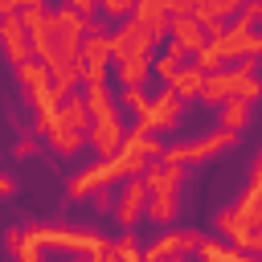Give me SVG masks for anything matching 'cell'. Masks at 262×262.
<instances>
[{
    "label": "cell",
    "instance_id": "obj_2",
    "mask_svg": "<svg viewBox=\"0 0 262 262\" xmlns=\"http://www.w3.org/2000/svg\"><path fill=\"white\" fill-rule=\"evenodd\" d=\"M29 237L37 246L70 250V254H90V258L115 250V237H106L102 229H86V225H29Z\"/></svg>",
    "mask_w": 262,
    "mask_h": 262
},
{
    "label": "cell",
    "instance_id": "obj_29",
    "mask_svg": "<svg viewBox=\"0 0 262 262\" xmlns=\"http://www.w3.org/2000/svg\"><path fill=\"white\" fill-rule=\"evenodd\" d=\"M233 98H242V102H258V98H262V74H250V78H242Z\"/></svg>",
    "mask_w": 262,
    "mask_h": 262
},
{
    "label": "cell",
    "instance_id": "obj_27",
    "mask_svg": "<svg viewBox=\"0 0 262 262\" xmlns=\"http://www.w3.org/2000/svg\"><path fill=\"white\" fill-rule=\"evenodd\" d=\"M98 12L102 20H127L135 12V0H98Z\"/></svg>",
    "mask_w": 262,
    "mask_h": 262
},
{
    "label": "cell",
    "instance_id": "obj_20",
    "mask_svg": "<svg viewBox=\"0 0 262 262\" xmlns=\"http://www.w3.org/2000/svg\"><path fill=\"white\" fill-rule=\"evenodd\" d=\"M82 66H111V33L82 37Z\"/></svg>",
    "mask_w": 262,
    "mask_h": 262
},
{
    "label": "cell",
    "instance_id": "obj_8",
    "mask_svg": "<svg viewBox=\"0 0 262 262\" xmlns=\"http://www.w3.org/2000/svg\"><path fill=\"white\" fill-rule=\"evenodd\" d=\"M0 49H4V57H8V66L16 70V66H25L29 57H33V45H29V33H25V25H20V16L12 12V16H0Z\"/></svg>",
    "mask_w": 262,
    "mask_h": 262
},
{
    "label": "cell",
    "instance_id": "obj_6",
    "mask_svg": "<svg viewBox=\"0 0 262 262\" xmlns=\"http://www.w3.org/2000/svg\"><path fill=\"white\" fill-rule=\"evenodd\" d=\"M184 106H188V102H184V98H180L172 86H164V90L151 98L147 119H139V123H147L156 135H160V131H176V127H180V119H184Z\"/></svg>",
    "mask_w": 262,
    "mask_h": 262
},
{
    "label": "cell",
    "instance_id": "obj_24",
    "mask_svg": "<svg viewBox=\"0 0 262 262\" xmlns=\"http://www.w3.org/2000/svg\"><path fill=\"white\" fill-rule=\"evenodd\" d=\"M119 111H131V115H135V123H139V119H147L151 98L143 94V86H123V94H119Z\"/></svg>",
    "mask_w": 262,
    "mask_h": 262
},
{
    "label": "cell",
    "instance_id": "obj_37",
    "mask_svg": "<svg viewBox=\"0 0 262 262\" xmlns=\"http://www.w3.org/2000/svg\"><path fill=\"white\" fill-rule=\"evenodd\" d=\"M70 262H94V258H90V254H74Z\"/></svg>",
    "mask_w": 262,
    "mask_h": 262
},
{
    "label": "cell",
    "instance_id": "obj_10",
    "mask_svg": "<svg viewBox=\"0 0 262 262\" xmlns=\"http://www.w3.org/2000/svg\"><path fill=\"white\" fill-rule=\"evenodd\" d=\"M237 82H242V78H237L233 70H217V74H205V90H201V102L221 111V106H225V102L237 94Z\"/></svg>",
    "mask_w": 262,
    "mask_h": 262
},
{
    "label": "cell",
    "instance_id": "obj_39",
    "mask_svg": "<svg viewBox=\"0 0 262 262\" xmlns=\"http://www.w3.org/2000/svg\"><path fill=\"white\" fill-rule=\"evenodd\" d=\"M94 262H115V254H98V258H94Z\"/></svg>",
    "mask_w": 262,
    "mask_h": 262
},
{
    "label": "cell",
    "instance_id": "obj_35",
    "mask_svg": "<svg viewBox=\"0 0 262 262\" xmlns=\"http://www.w3.org/2000/svg\"><path fill=\"white\" fill-rule=\"evenodd\" d=\"M250 184H262V147L254 156V168H250Z\"/></svg>",
    "mask_w": 262,
    "mask_h": 262
},
{
    "label": "cell",
    "instance_id": "obj_3",
    "mask_svg": "<svg viewBox=\"0 0 262 262\" xmlns=\"http://www.w3.org/2000/svg\"><path fill=\"white\" fill-rule=\"evenodd\" d=\"M151 33L135 20V16H127V20H119V29L111 33V57L123 66V61H139V57H151Z\"/></svg>",
    "mask_w": 262,
    "mask_h": 262
},
{
    "label": "cell",
    "instance_id": "obj_11",
    "mask_svg": "<svg viewBox=\"0 0 262 262\" xmlns=\"http://www.w3.org/2000/svg\"><path fill=\"white\" fill-rule=\"evenodd\" d=\"M147 33H151V41H168V29H172V16H168V8L160 4V0H135V12H131Z\"/></svg>",
    "mask_w": 262,
    "mask_h": 262
},
{
    "label": "cell",
    "instance_id": "obj_4",
    "mask_svg": "<svg viewBox=\"0 0 262 262\" xmlns=\"http://www.w3.org/2000/svg\"><path fill=\"white\" fill-rule=\"evenodd\" d=\"M205 242L201 229H164L160 237H151L143 246V262H164V258H176V254H196Z\"/></svg>",
    "mask_w": 262,
    "mask_h": 262
},
{
    "label": "cell",
    "instance_id": "obj_22",
    "mask_svg": "<svg viewBox=\"0 0 262 262\" xmlns=\"http://www.w3.org/2000/svg\"><path fill=\"white\" fill-rule=\"evenodd\" d=\"M45 139H49V147H53L57 156H78V151L86 147V131H70V127H53Z\"/></svg>",
    "mask_w": 262,
    "mask_h": 262
},
{
    "label": "cell",
    "instance_id": "obj_7",
    "mask_svg": "<svg viewBox=\"0 0 262 262\" xmlns=\"http://www.w3.org/2000/svg\"><path fill=\"white\" fill-rule=\"evenodd\" d=\"M123 139H127V127H123V115H111V119H94L90 131H86V143L98 151V160H111L123 151Z\"/></svg>",
    "mask_w": 262,
    "mask_h": 262
},
{
    "label": "cell",
    "instance_id": "obj_21",
    "mask_svg": "<svg viewBox=\"0 0 262 262\" xmlns=\"http://www.w3.org/2000/svg\"><path fill=\"white\" fill-rule=\"evenodd\" d=\"M49 20H53V33H70V37H86V20H90V16H82V12H74L70 4H57V8L49 12Z\"/></svg>",
    "mask_w": 262,
    "mask_h": 262
},
{
    "label": "cell",
    "instance_id": "obj_14",
    "mask_svg": "<svg viewBox=\"0 0 262 262\" xmlns=\"http://www.w3.org/2000/svg\"><path fill=\"white\" fill-rule=\"evenodd\" d=\"M143 217H147L151 225L168 229V225L180 217V196H176V192H151V196H147V209H143Z\"/></svg>",
    "mask_w": 262,
    "mask_h": 262
},
{
    "label": "cell",
    "instance_id": "obj_30",
    "mask_svg": "<svg viewBox=\"0 0 262 262\" xmlns=\"http://www.w3.org/2000/svg\"><path fill=\"white\" fill-rule=\"evenodd\" d=\"M192 61H196V66H201L205 74H217V70H225V61L217 57V49H213V45H205V49H201V53H196Z\"/></svg>",
    "mask_w": 262,
    "mask_h": 262
},
{
    "label": "cell",
    "instance_id": "obj_16",
    "mask_svg": "<svg viewBox=\"0 0 262 262\" xmlns=\"http://www.w3.org/2000/svg\"><path fill=\"white\" fill-rule=\"evenodd\" d=\"M49 78H53V90H57V94H74V90L82 86V61L57 57V61H49Z\"/></svg>",
    "mask_w": 262,
    "mask_h": 262
},
{
    "label": "cell",
    "instance_id": "obj_9",
    "mask_svg": "<svg viewBox=\"0 0 262 262\" xmlns=\"http://www.w3.org/2000/svg\"><path fill=\"white\" fill-rule=\"evenodd\" d=\"M168 41H176L180 49H184V57H196L205 45H209V37H205V29L192 20V16H172V29H168Z\"/></svg>",
    "mask_w": 262,
    "mask_h": 262
},
{
    "label": "cell",
    "instance_id": "obj_15",
    "mask_svg": "<svg viewBox=\"0 0 262 262\" xmlns=\"http://www.w3.org/2000/svg\"><path fill=\"white\" fill-rule=\"evenodd\" d=\"M16 82H20L25 98H33V94H41V90H49V86H53L49 66H45V61H37V57H29L25 66H16Z\"/></svg>",
    "mask_w": 262,
    "mask_h": 262
},
{
    "label": "cell",
    "instance_id": "obj_5",
    "mask_svg": "<svg viewBox=\"0 0 262 262\" xmlns=\"http://www.w3.org/2000/svg\"><path fill=\"white\" fill-rule=\"evenodd\" d=\"M147 184H143V176H131V180H123V188H119V201H115V221H119V229L123 233H131L135 229V221L143 217V209H147Z\"/></svg>",
    "mask_w": 262,
    "mask_h": 262
},
{
    "label": "cell",
    "instance_id": "obj_13",
    "mask_svg": "<svg viewBox=\"0 0 262 262\" xmlns=\"http://www.w3.org/2000/svg\"><path fill=\"white\" fill-rule=\"evenodd\" d=\"M57 127H70V131H90V106H86V98H82L78 90L61 98V106H57Z\"/></svg>",
    "mask_w": 262,
    "mask_h": 262
},
{
    "label": "cell",
    "instance_id": "obj_31",
    "mask_svg": "<svg viewBox=\"0 0 262 262\" xmlns=\"http://www.w3.org/2000/svg\"><path fill=\"white\" fill-rule=\"evenodd\" d=\"M115 201H119V196H115L111 188H98V192L90 196V205H94V213H98V217H102V213H115Z\"/></svg>",
    "mask_w": 262,
    "mask_h": 262
},
{
    "label": "cell",
    "instance_id": "obj_32",
    "mask_svg": "<svg viewBox=\"0 0 262 262\" xmlns=\"http://www.w3.org/2000/svg\"><path fill=\"white\" fill-rule=\"evenodd\" d=\"M74 12H82V16H98V0H66Z\"/></svg>",
    "mask_w": 262,
    "mask_h": 262
},
{
    "label": "cell",
    "instance_id": "obj_19",
    "mask_svg": "<svg viewBox=\"0 0 262 262\" xmlns=\"http://www.w3.org/2000/svg\"><path fill=\"white\" fill-rule=\"evenodd\" d=\"M82 98H86V106H90V123H94V119L123 115V111H119V102H115V94H111L106 86H86V90H82Z\"/></svg>",
    "mask_w": 262,
    "mask_h": 262
},
{
    "label": "cell",
    "instance_id": "obj_34",
    "mask_svg": "<svg viewBox=\"0 0 262 262\" xmlns=\"http://www.w3.org/2000/svg\"><path fill=\"white\" fill-rule=\"evenodd\" d=\"M242 12H246V16L254 20V29L262 25V0H246V4H242Z\"/></svg>",
    "mask_w": 262,
    "mask_h": 262
},
{
    "label": "cell",
    "instance_id": "obj_18",
    "mask_svg": "<svg viewBox=\"0 0 262 262\" xmlns=\"http://www.w3.org/2000/svg\"><path fill=\"white\" fill-rule=\"evenodd\" d=\"M250 119H254V102H242V98H229L225 106H221V119H217V127L221 131H246L250 127Z\"/></svg>",
    "mask_w": 262,
    "mask_h": 262
},
{
    "label": "cell",
    "instance_id": "obj_33",
    "mask_svg": "<svg viewBox=\"0 0 262 262\" xmlns=\"http://www.w3.org/2000/svg\"><path fill=\"white\" fill-rule=\"evenodd\" d=\"M12 196H16V180L8 172H0V201H12Z\"/></svg>",
    "mask_w": 262,
    "mask_h": 262
},
{
    "label": "cell",
    "instance_id": "obj_17",
    "mask_svg": "<svg viewBox=\"0 0 262 262\" xmlns=\"http://www.w3.org/2000/svg\"><path fill=\"white\" fill-rule=\"evenodd\" d=\"M168 86H172L184 102H188V98H201V90H205V70H201L196 61H188V66H180V70H176V78H172Z\"/></svg>",
    "mask_w": 262,
    "mask_h": 262
},
{
    "label": "cell",
    "instance_id": "obj_25",
    "mask_svg": "<svg viewBox=\"0 0 262 262\" xmlns=\"http://www.w3.org/2000/svg\"><path fill=\"white\" fill-rule=\"evenodd\" d=\"M111 254H115V262H143V246H139L135 229H131V233H119Z\"/></svg>",
    "mask_w": 262,
    "mask_h": 262
},
{
    "label": "cell",
    "instance_id": "obj_23",
    "mask_svg": "<svg viewBox=\"0 0 262 262\" xmlns=\"http://www.w3.org/2000/svg\"><path fill=\"white\" fill-rule=\"evenodd\" d=\"M196 254H201V262H237L246 250H237V246H229V242H217V237H205Z\"/></svg>",
    "mask_w": 262,
    "mask_h": 262
},
{
    "label": "cell",
    "instance_id": "obj_38",
    "mask_svg": "<svg viewBox=\"0 0 262 262\" xmlns=\"http://www.w3.org/2000/svg\"><path fill=\"white\" fill-rule=\"evenodd\" d=\"M164 262H188V254H176V258H164Z\"/></svg>",
    "mask_w": 262,
    "mask_h": 262
},
{
    "label": "cell",
    "instance_id": "obj_26",
    "mask_svg": "<svg viewBox=\"0 0 262 262\" xmlns=\"http://www.w3.org/2000/svg\"><path fill=\"white\" fill-rule=\"evenodd\" d=\"M151 74V57H139V61H123L119 66V82L123 86H143Z\"/></svg>",
    "mask_w": 262,
    "mask_h": 262
},
{
    "label": "cell",
    "instance_id": "obj_12",
    "mask_svg": "<svg viewBox=\"0 0 262 262\" xmlns=\"http://www.w3.org/2000/svg\"><path fill=\"white\" fill-rule=\"evenodd\" d=\"M180 180H184V164H147V172H143V184H147V192H176L180 188Z\"/></svg>",
    "mask_w": 262,
    "mask_h": 262
},
{
    "label": "cell",
    "instance_id": "obj_28",
    "mask_svg": "<svg viewBox=\"0 0 262 262\" xmlns=\"http://www.w3.org/2000/svg\"><path fill=\"white\" fill-rule=\"evenodd\" d=\"M37 151H41L37 135H33V131H20V135H16V143H12V156H16V160H33Z\"/></svg>",
    "mask_w": 262,
    "mask_h": 262
},
{
    "label": "cell",
    "instance_id": "obj_36",
    "mask_svg": "<svg viewBox=\"0 0 262 262\" xmlns=\"http://www.w3.org/2000/svg\"><path fill=\"white\" fill-rule=\"evenodd\" d=\"M246 254H254V258H262V225L254 229V237H250V250Z\"/></svg>",
    "mask_w": 262,
    "mask_h": 262
},
{
    "label": "cell",
    "instance_id": "obj_1",
    "mask_svg": "<svg viewBox=\"0 0 262 262\" xmlns=\"http://www.w3.org/2000/svg\"><path fill=\"white\" fill-rule=\"evenodd\" d=\"M147 172V160L131 147H123L119 156L111 160H98V164H86L78 176H70L66 184V201H90L98 188H111L115 180H131V176H143Z\"/></svg>",
    "mask_w": 262,
    "mask_h": 262
}]
</instances>
